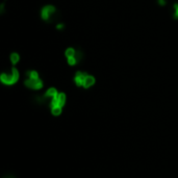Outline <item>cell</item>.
Instances as JSON below:
<instances>
[{
	"mask_svg": "<svg viewBox=\"0 0 178 178\" xmlns=\"http://www.w3.org/2000/svg\"><path fill=\"white\" fill-rule=\"evenodd\" d=\"M9 61L13 66H16L20 62V54L18 52H12L9 55Z\"/></svg>",
	"mask_w": 178,
	"mask_h": 178,
	"instance_id": "cell-8",
	"label": "cell"
},
{
	"mask_svg": "<svg viewBox=\"0 0 178 178\" xmlns=\"http://www.w3.org/2000/svg\"><path fill=\"white\" fill-rule=\"evenodd\" d=\"M56 13V7L52 4H46L41 9V18L42 20L46 21V22H51L53 16Z\"/></svg>",
	"mask_w": 178,
	"mask_h": 178,
	"instance_id": "cell-2",
	"label": "cell"
},
{
	"mask_svg": "<svg viewBox=\"0 0 178 178\" xmlns=\"http://www.w3.org/2000/svg\"><path fill=\"white\" fill-rule=\"evenodd\" d=\"M66 102H67V95L64 93V92H59V94L54 97L53 99H51L50 102H49V107H55V106H59V107H62L66 105Z\"/></svg>",
	"mask_w": 178,
	"mask_h": 178,
	"instance_id": "cell-3",
	"label": "cell"
},
{
	"mask_svg": "<svg viewBox=\"0 0 178 178\" xmlns=\"http://www.w3.org/2000/svg\"><path fill=\"white\" fill-rule=\"evenodd\" d=\"M95 83H96V78L94 77L93 75L88 74V76L85 77V82H83L82 88L87 90V89H90V88L93 87Z\"/></svg>",
	"mask_w": 178,
	"mask_h": 178,
	"instance_id": "cell-7",
	"label": "cell"
},
{
	"mask_svg": "<svg viewBox=\"0 0 178 178\" xmlns=\"http://www.w3.org/2000/svg\"><path fill=\"white\" fill-rule=\"evenodd\" d=\"M20 79V72L15 66L12 67L10 72H3L0 74V81L4 85H14Z\"/></svg>",
	"mask_w": 178,
	"mask_h": 178,
	"instance_id": "cell-1",
	"label": "cell"
},
{
	"mask_svg": "<svg viewBox=\"0 0 178 178\" xmlns=\"http://www.w3.org/2000/svg\"><path fill=\"white\" fill-rule=\"evenodd\" d=\"M24 85L29 90L32 91H40L44 87V82L41 78L32 79V78H26L24 80Z\"/></svg>",
	"mask_w": 178,
	"mask_h": 178,
	"instance_id": "cell-4",
	"label": "cell"
},
{
	"mask_svg": "<svg viewBox=\"0 0 178 178\" xmlns=\"http://www.w3.org/2000/svg\"><path fill=\"white\" fill-rule=\"evenodd\" d=\"M4 10H5V4L2 2V3L0 4V14H3Z\"/></svg>",
	"mask_w": 178,
	"mask_h": 178,
	"instance_id": "cell-15",
	"label": "cell"
},
{
	"mask_svg": "<svg viewBox=\"0 0 178 178\" xmlns=\"http://www.w3.org/2000/svg\"><path fill=\"white\" fill-rule=\"evenodd\" d=\"M76 53H77V50L75 48H73V47H69V48H67L66 50H65V56H66V59L75 56Z\"/></svg>",
	"mask_w": 178,
	"mask_h": 178,
	"instance_id": "cell-10",
	"label": "cell"
},
{
	"mask_svg": "<svg viewBox=\"0 0 178 178\" xmlns=\"http://www.w3.org/2000/svg\"><path fill=\"white\" fill-rule=\"evenodd\" d=\"M55 28H56V29H59V30L64 29V28H65V24H64V23H57V24L55 25Z\"/></svg>",
	"mask_w": 178,
	"mask_h": 178,
	"instance_id": "cell-13",
	"label": "cell"
},
{
	"mask_svg": "<svg viewBox=\"0 0 178 178\" xmlns=\"http://www.w3.org/2000/svg\"><path fill=\"white\" fill-rule=\"evenodd\" d=\"M173 18L175 20H178V2L173 4Z\"/></svg>",
	"mask_w": 178,
	"mask_h": 178,
	"instance_id": "cell-12",
	"label": "cell"
},
{
	"mask_svg": "<svg viewBox=\"0 0 178 178\" xmlns=\"http://www.w3.org/2000/svg\"><path fill=\"white\" fill-rule=\"evenodd\" d=\"M157 4L161 6H165L167 4V0H157Z\"/></svg>",
	"mask_w": 178,
	"mask_h": 178,
	"instance_id": "cell-14",
	"label": "cell"
},
{
	"mask_svg": "<svg viewBox=\"0 0 178 178\" xmlns=\"http://www.w3.org/2000/svg\"><path fill=\"white\" fill-rule=\"evenodd\" d=\"M88 76V73L85 71H77L74 74V77H73V81H74L75 85L79 88H82L83 82H85V77Z\"/></svg>",
	"mask_w": 178,
	"mask_h": 178,
	"instance_id": "cell-5",
	"label": "cell"
},
{
	"mask_svg": "<svg viewBox=\"0 0 178 178\" xmlns=\"http://www.w3.org/2000/svg\"><path fill=\"white\" fill-rule=\"evenodd\" d=\"M2 178H16L14 175H12V174H6V175H4Z\"/></svg>",
	"mask_w": 178,
	"mask_h": 178,
	"instance_id": "cell-16",
	"label": "cell"
},
{
	"mask_svg": "<svg viewBox=\"0 0 178 178\" xmlns=\"http://www.w3.org/2000/svg\"><path fill=\"white\" fill-rule=\"evenodd\" d=\"M57 94H59V91H57V89L56 88H54V87H51V88H49V89H47L45 93L43 94V96H44V98L46 99L47 102H50L51 99H53L54 97H55Z\"/></svg>",
	"mask_w": 178,
	"mask_h": 178,
	"instance_id": "cell-6",
	"label": "cell"
},
{
	"mask_svg": "<svg viewBox=\"0 0 178 178\" xmlns=\"http://www.w3.org/2000/svg\"><path fill=\"white\" fill-rule=\"evenodd\" d=\"M25 75H26V78H32V79L40 78V74H39V72L36 70H28V71H26Z\"/></svg>",
	"mask_w": 178,
	"mask_h": 178,
	"instance_id": "cell-9",
	"label": "cell"
},
{
	"mask_svg": "<svg viewBox=\"0 0 178 178\" xmlns=\"http://www.w3.org/2000/svg\"><path fill=\"white\" fill-rule=\"evenodd\" d=\"M50 112H51L52 116L59 117V116H61L62 112V107H59V106L51 107V108H50Z\"/></svg>",
	"mask_w": 178,
	"mask_h": 178,
	"instance_id": "cell-11",
	"label": "cell"
}]
</instances>
